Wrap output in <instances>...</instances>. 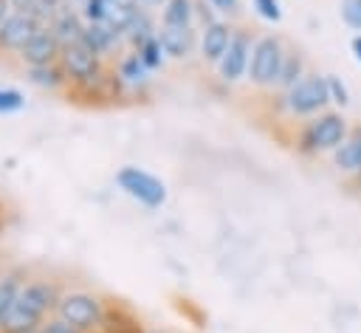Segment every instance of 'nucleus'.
<instances>
[{"mask_svg": "<svg viewBox=\"0 0 361 333\" xmlns=\"http://www.w3.org/2000/svg\"><path fill=\"white\" fill-rule=\"evenodd\" d=\"M59 296H62V288L54 279H42V277L25 279L14 308L0 322V333H28L42 327V322L56 313Z\"/></svg>", "mask_w": 361, "mask_h": 333, "instance_id": "obj_1", "label": "nucleus"}, {"mask_svg": "<svg viewBox=\"0 0 361 333\" xmlns=\"http://www.w3.org/2000/svg\"><path fill=\"white\" fill-rule=\"evenodd\" d=\"M350 121L341 110L330 107L307 121L299 124L296 135H293V150L305 158H322V155H333L350 135Z\"/></svg>", "mask_w": 361, "mask_h": 333, "instance_id": "obj_2", "label": "nucleus"}, {"mask_svg": "<svg viewBox=\"0 0 361 333\" xmlns=\"http://www.w3.org/2000/svg\"><path fill=\"white\" fill-rule=\"evenodd\" d=\"M276 107L288 119L307 121L324 110H330V96H327V79L324 73L310 71L302 82H296L290 90H276Z\"/></svg>", "mask_w": 361, "mask_h": 333, "instance_id": "obj_3", "label": "nucleus"}, {"mask_svg": "<svg viewBox=\"0 0 361 333\" xmlns=\"http://www.w3.org/2000/svg\"><path fill=\"white\" fill-rule=\"evenodd\" d=\"M285 54H288V45L279 34L274 31L259 34L251 48V62H248V76H245L248 85L257 90H276Z\"/></svg>", "mask_w": 361, "mask_h": 333, "instance_id": "obj_4", "label": "nucleus"}, {"mask_svg": "<svg viewBox=\"0 0 361 333\" xmlns=\"http://www.w3.org/2000/svg\"><path fill=\"white\" fill-rule=\"evenodd\" d=\"M104 313H107V302L93 291H79V288L62 291L56 302V316L82 333H99Z\"/></svg>", "mask_w": 361, "mask_h": 333, "instance_id": "obj_5", "label": "nucleus"}, {"mask_svg": "<svg viewBox=\"0 0 361 333\" xmlns=\"http://www.w3.org/2000/svg\"><path fill=\"white\" fill-rule=\"evenodd\" d=\"M59 65H62V71H65V76H68V82H71L68 93H71V90L93 87V85H99V82L107 76L104 56H99L96 51H90L85 42L62 45Z\"/></svg>", "mask_w": 361, "mask_h": 333, "instance_id": "obj_6", "label": "nucleus"}, {"mask_svg": "<svg viewBox=\"0 0 361 333\" xmlns=\"http://www.w3.org/2000/svg\"><path fill=\"white\" fill-rule=\"evenodd\" d=\"M116 186L144 209H161L169 198L166 183L158 175H152L141 166H133V164H127L116 172Z\"/></svg>", "mask_w": 361, "mask_h": 333, "instance_id": "obj_7", "label": "nucleus"}, {"mask_svg": "<svg viewBox=\"0 0 361 333\" xmlns=\"http://www.w3.org/2000/svg\"><path fill=\"white\" fill-rule=\"evenodd\" d=\"M254 34L248 28H234L228 51L223 54V59L214 65L217 79L223 85H237L248 76V62H251V48H254Z\"/></svg>", "mask_w": 361, "mask_h": 333, "instance_id": "obj_8", "label": "nucleus"}, {"mask_svg": "<svg viewBox=\"0 0 361 333\" xmlns=\"http://www.w3.org/2000/svg\"><path fill=\"white\" fill-rule=\"evenodd\" d=\"M42 25L45 23L37 14H31V11H11L0 23V51L20 54Z\"/></svg>", "mask_w": 361, "mask_h": 333, "instance_id": "obj_9", "label": "nucleus"}, {"mask_svg": "<svg viewBox=\"0 0 361 333\" xmlns=\"http://www.w3.org/2000/svg\"><path fill=\"white\" fill-rule=\"evenodd\" d=\"M59 54H62L59 37L48 25H42L17 56H20V62L25 68H37V65H54V62H59Z\"/></svg>", "mask_w": 361, "mask_h": 333, "instance_id": "obj_10", "label": "nucleus"}, {"mask_svg": "<svg viewBox=\"0 0 361 333\" xmlns=\"http://www.w3.org/2000/svg\"><path fill=\"white\" fill-rule=\"evenodd\" d=\"M234 25L228 20H214L206 28H200V42H197V54L206 65H217L223 59V54L228 51Z\"/></svg>", "mask_w": 361, "mask_h": 333, "instance_id": "obj_11", "label": "nucleus"}, {"mask_svg": "<svg viewBox=\"0 0 361 333\" xmlns=\"http://www.w3.org/2000/svg\"><path fill=\"white\" fill-rule=\"evenodd\" d=\"M158 40L166 54V59H189L197 51L200 31L195 25L189 28H172V25H158Z\"/></svg>", "mask_w": 361, "mask_h": 333, "instance_id": "obj_12", "label": "nucleus"}, {"mask_svg": "<svg viewBox=\"0 0 361 333\" xmlns=\"http://www.w3.org/2000/svg\"><path fill=\"white\" fill-rule=\"evenodd\" d=\"M333 158V166L350 178H355L361 172V124H355L347 135V141L330 155Z\"/></svg>", "mask_w": 361, "mask_h": 333, "instance_id": "obj_13", "label": "nucleus"}, {"mask_svg": "<svg viewBox=\"0 0 361 333\" xmlns=\"http://www.w3.org/2000/svg\"><path fill=\"white\" fill-rule=\"evenodd\" d=\"M99 333H144V325L124 302H107V313Z\"/></svg>", "mask_w": 361, "mask_h": 333, "instance_id": "obj_14", "label": "nucleus"}, {"mask_svg": "<svg viewBox=\"0 0 361 333\" xmlns=\"http://www.w3.org/2000/svg\"><path fill=\"white\" fill-rule=\"evenodd\" d=\"M116 76L124 82L127 90H144V87L149 85L152 71L138 59L135 51H127V54L118 59V65H116Z\"/></svg>", "mask_w": 361, "mask_h": 333, "instance_id": "obj_15", "label": "nucleus"}, {"mask_svg": "<svg viewBox=\"0 0 361 333\" xmlns=\"http://www.w3.org/2000/svg\"><path fill=\"white\" fill-rule=\"evenodd\" d=\"M307 73H310L307 56H305L299 48H290V45H288V54H285V62H282V71H279L276 90H290V87H293L296 82H302Z\"/></svg>", "mask_w": 361, "mask_h": 333, "instance_id": "obj_16", "label": "nucleus"}, {"mask_svg": "<svg viewBox=\"0 0 361 333\" xmlns=\"http://www.w3.org/2000/svg\"><path fill=\"white\" fill-rule=\"evenodd\" d=\"M25 79L34 85V87H42V90H68L71 82L62 71L59 62L54 65H37V68H25Z\"/></svg>", "mask_w": 361, "mask_h": 333, "instance_id": "obj_17", "label": "nucleus"}, {"mask_svg": "<svg viewBox=\"0 0 361 333\" xmlns=\"http://www.w3.org/2000/svg\"><path fill=\"white\" fill-rule=\"evenodd\" d=\"M158 25H172V28L195 25V0H166L158 8Z\"/></svg>", "mask_w": 361, "mask_h": 333, "instance_id": "obj_18", "label": "nucleus"}, {"mask_svg": "<svg viewBox=\"0 0 361 333\" xmlns=\"http://www.w3.org/2000/svg\"><path fill=\"white\" fill-rule=\"evenodd\" d=\"M25 279H23V271H3L0 274V322L8 316V310L14 308L20 291H23Z\"/></svg>", "mask_w": 361, "mask_h": 333, "instance_id": "obj_19", "label": "nucleus"}, {"mask_svg": "<svg viewBox=\"0 0 361 333\" xmlns=\"http://www.w3.org/2000/svg\"><path fill=\"white\" fill-rule=\"evenodd\" d=\"M135 54H138V59L155 73V71H161L164 65H166V54H164V48H161V40H158V34L155 37H149V40H144L138 48H133Z\"/></svg>", "mask_w": 361, "mask_h": 333, "instance_id": "obj_20", "label": "nucleus"}, {"mask_svg": "<svg viewBox=\"0 0 361 333\" xmlns=\"http://www.w3.org/2000/svg\"><path fill=\"white\" fill-rule=\"evenodd\" d=\"M324 79H327V96H330V104H333L336 110L350 107V87L344 85V79L336 76V73H324Z\"/></svg>", "mask_w": 361, "mask_h": 333, "instance_id": "obj_21", "label": "nucleus"}, {"mask_svg": "<svg viewBox=\"0 0 361 333\" xmlns=\"http://www.w3.org/2000/svg\"><path fill=\"white\" fill-rule=\"evenodd\" d=\"M110 0H79V14L85 23H107V14H110Z\"/></svg>", "mask_w": 361, "mask_h": 333, "instance_id": "obj_22", "label": "nucleus"}, {"mask_svg": "<svg viewBox=\"0 0 361 333\" xmlns=\"http://www.w3.org/2000/svg\"><path fill=\"white\" fill-rule=\"evenodd\" d=\"M338 17L353 34H361V0H338Z\"/></svg>", "mask_w": 361, "mask_h": 333, "instance_id": "obj_23", "label": "nucleus"}, {"mask_svg": "<svg viewBox=\"0 0 361 333\" xmlns=\"http://www.w3.org/2000/svg\"><path fill=\"white\" fill-rule=\"evenodd\" d=\"M251 8H254V14H257L259 20L271 23V25L282 23V17H285V11H282V3H279V0H251Z\"/></svg>", "mask_w": 361, "mask_h": 333, "instance_id": "obj_24", "label": "nucleus"}, {"mask_svg": "<svg viewBox=\"0 0 361 333\" xmlns=\"http://www.w3.org/2000/svg\"><path fill=\"white\" fill-rule=\"evenodd\" d=\"M25 107V96L23 90L17 87H0V116H8V113H17Z\"/></svg>", "mask_w": 361, "mask_h": 333, "instance_id": "obj_25", "label": "nucleus"}, {"mask_svg": "<svg viewBox=\"0 0 361 333\" xmlns=\"http://www.w3.org/2000/svg\"><path fill=\"white\" fill-rule=\"evenodd\" d=\"M214 20H223V17L212 8V3L209 0H195V28L200 31V28H206Z\"/></svg>", "mask_w": 361, "mask_h": 333, "instance_id": "obj_26", "label": "nucleus"}, {"mask_svg": "<svg viewBox=\"0 0 361 333\" xmlns=\"http://www.w3.org/2000/svg\"><path fill=\"white\" fill-rule=\"evenodd\" d=\"M212 3V8L223 17V20H240V14H243V0H209Z\"/></svg>", "mask_w": 361, "mask_h": 333, "instance_id": "obj_27", "label": "nucleus"}, {"mask_svg": "<svg viewBox=\"0 0 361 333\" xmlns=\"http://www.w3.org/2000/svg\"><path fill=\"white\" fill-rule=\"evenodd\" d=\"M62 6H65V0H34L31 3V14H37L42 23H48Z\"/></svg>", "mask_w": 361, "mask_h": 333, "instance_id": "obj_28", "label": "nucleus"}, {"mask_svg": "<svg viewBox=\"0 0 361 333\" xmlns=\"http://www.w3.org/2000/svg\"><path fill=\"white\" fill-rule=\"evenodd\" d=\"M42 333H82V330H76L73 325H68L65 319H59L56 313L54 316H48L45 322H42V327H39Z\"/></svg>", "mask_w": 361, "mask_h": 333, "instance_id": "obj_29", "label": "nucleus"}, {"mask_svg": "<svg viewBox=\"0 0 361 333\" xmlns=\"http://www.w3.org/2000/svg\"><path fill=\"white\" fill-rule=\"evenodd\" d=\"M350 54H353V59L361 65V34H353V37H350Z\"/></svg>", "mask_w": 361, "mask_h": 333, "instance_id": "obj_30", "label": "nucleus"}, {"mask_svg": "<svg viewBox=\"0 0 361 333\" xmlns=\"http://www.w3.org/2000/svg\"><path fill=\"white\" fill-rule=\"evenodd\" d=\"M8 3H11L14 11H31V3L34 0H8Z\"/></svg>", "mask_w": 361, "mask_h": 333, "instance_id": "obj_31", "label": "nucleus"}, {"mask_svg": "<svg viewBox=\"0 0 361 333\" xmlns=\"http://www.w3.org/2000/svg\"><path fill=\"white\" fill-rule=\"evenodd\" d=\"M11 11H14V8H11V3H8V0H0V23H3Z\"/></svg>", "mask_w": 361, "mask_h": 333, "instance_id": "obj_32", "label": "nucleus"}, {"mask_svg": "<svg viewBox=\"0 0 361 333\" xmlns=\"http://www.w3.org/2000/svg\"><path fill=\"white\" fill-rule=\"evenodd\" d=\"M138 3H141L144 8H161V6L166 3V0H138Z\"/></svg>", "mask_w": 361, "mask_h": 333, "instance_id": "obj_33", "label": "nucleus"}, {"mask_svg": "<svg viewBox=\"0 0 361 333\" xmlns=\"http://www.w3.org/2000/svg\"><path fill=\"white\" fill-rule=\"evenodd\" d=\"M353 186H355V189H361V172H358V175L353 178Z\"/></svg>", "mask_w": 361, "mask_h": 333, "instance_id": "obj_34", "label": "nucleus"}, {"mask_svg": "<svg viewBox=\"0 0 361 333\" xmlns=\"http://www.w3.org/2000/svg\"><path fill=\"white\" fill-rule=\"evenodd\" d=\"M144 333H166V330H144Z\"/></svg>", "mask_w": 361, "mask_h": 333, "instance_id": "obj_35", "label": "nucleus"}, {"mask_svg": "<svg viewBox=\"0 0 361 333\" xmlns=\"http://www.w3.org/2000/svg\"><path fill=\"white\" fill-rule=\"evenodd\" d=\"M28 333H42V330H39V327H37V330H28Z\"/></svg>", "mask_w": 361, "mask_h": 333, "instance_id": "obj_36", "label": "nucleus"}]
</instances>
